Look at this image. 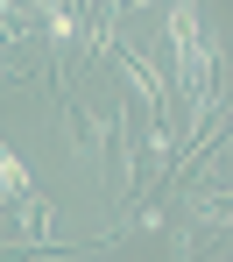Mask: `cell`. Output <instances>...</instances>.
<instances>
[]
</instances>
